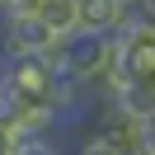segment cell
<instances>
[{
    "label": "cell",
    "instance_id": "6da1fadb",
    "mask_svg": "<svg viewBox=\"0 0 155 155\" xmlns=\"http://www.w3.org/2000/svg\"><path fill=\"white\" fill-rule=\"evenodd\" d=\"M57 47V33L42 14H0V52L5 57H47Z\"/></svg>",
    "mask_w": 155,
    "mask_h": 155
},
{
    "label": "cell",
    "instance_id": "7a4b0ae2",
    "mask_svg": "<svg viewBox=\"0 0 155 155\" xmlns=\"http://www.w3.org/2000/svg\"><path fill=\"white\" fill-rule=\"evenodd\" d=\"M122 47V75H155V19L132 10V19L117 28Z\"/></svg>",
    "mask_w": 155,
    "mask_h": 155
},
{
    "label": "cell",
    "instance_id": "3957f363",
    "mask_svg": "<svg viewBox=\"0 0 155 155\" xmlns=\"http://www.w3.org/2000/svg\"><path fill=\"white\" fill-rule=\"evenodd\" d=\"M94 127L108 136V141H117L127 155H132L136 146H141V136H146V122L136 113H127L117 99H99V104H94Z\"/></svg>",
    "mask_w": 155,
    "mask_h": 155
},
{
    "label": "cell",
    "instance_id": "277c9868",
    "mask_svg": "<svg viewBox=\"0 0 155 155\" xmlns=\"http://www.w3.org/2000/svg\"><path fill=\"white\" fill-rule=\"evenodd\" d=\"M132 0H80V28L85 33H117L132 19Z\"/></svg>",
    "mask_w": 155,
    "mask_h": 155
},
{
    "label": "cell",
    "instance_id": "5b68a950",
    "mask_svg": "<svg viewBox=\"0 0 155 155\" xmlns=\"http://www.w3.org/2000/svg\"><path fill=\"white\" fill-rule=\"evenodd\" d=\"M117 104L136 113L141 122H155V75H127L117 89Z\"/></svg>",
    "mask_w": 155,
    "mask_h": 155
},
{
    "label": "cell",
    "instance_id": "8992f818",
    "mask_svg": "<svg viewBox=\"0 0 155 155\" xmlns=\"http://www.w3.org/2000/svg\"><path fill=\"white\" fill-rule=\"evenodd\" d=\"M42 19H47V28L57 33V38H71V33H80V0H42Z\"/></svg>",
    "mask_w": 155,
    "mask_h": 155
},
{
    "label": "cell",
    "instance_id": "52a82bcc",
    "mask_svg": "<svg viewBox=\"0 0 155 155\" xmlns=\"http://www.w3.org/2000/svg\"><path fill=\"white\" fill-rule=\"evenodd\" d=\"M71 155H127V150L117 141H108L99 127H85V132L75 136V150H71Z\"/></svg>",
    "mask_w": 155,
    "mask_h": 155
},
{
    "label": "cell",
    "instance_id": "ba28073f",
    "mask_svg": "<svg viewBox=\"0 0 155 155\" xmlns=\"http://www.w3.org/2000/svg\"><path fill=\"white\" fill-rule=\"evenodd\" d=\"M14 155H66V146H61L57 136H24Z\"/></svg>",
    "mask_w": 155,
    "mask_h": 155
},
{
    "label": "cell",
    "instance_id": "9c48e42d",
    "mask_svg": "<svg viewBox=\"0 0 155 155\" xmlns=\"http://www.w3.org/2000/svg\"><path fill=\"white\" fill-rule=\"evenodd\" d=\"M19 141H24V132L0 113V155H14V150H19Z\"/></svg>",
    "mask_w": 155,
    "mask_h": 155
},
{
    "label": "cell",
    "instance_id": "30bf717a",
    "mask_svg": "<svg viewBox=\"0 0 155 155\" xmlns=\"http://www.w3.org/2000/svg\"><path fill=\"white\" fill-rule=\"evenodd\" d=\"M38 10H42V0H5L0 14H38Z\"/></svg>",
    "mask_w": 155,
    "mask_h": 155
},
{
    "label": "cell",
    "instance_id": "8fae6325",
    "mask_svg": "<svg viewBox=\"0 0 155 155\" xmlns=\"http://www.w3.org/2000/svg\"><path fill=\"white\" fill-rule=\"evenodd\" d=\"M132 155H155V122H146V136H141V146Z\"/></svg>",
    "mask_w": 155,
    "mask_h": 155
},
{
    "label": "cell",
    "instance_id": "7c38bea8",
    "mask_svg": "<svg viewBox=\"0 0 155 155\" xmlns=\"http://www.w3.org/2000/svg\"><path fill=\"white\" fill-rule=\"evenodd\" d=\"M136 10H141V14H150V19H155V0H141Z\"/></svg>",
    "mask_w": 155,
    "mask_h": 155
},
{
    "label": "cell",
    "instance_id": "4fadbf2b",
    "mask_svg": "<svg viewBox=\"0 0 155 155\" xmlns=\"http://www.w3.org/2000/svg\"><path fill=\"white\" fill-rule=\"evenodd\" d=\"M0 10H5V0H0Z\"/></svg>",
    "mask_w": 155,
    "mask_h": 155
},
{
    "label": "cell",
    "instance_id": "5bb4252c",
    "mask_svg": "<svg viewBox=\"0 0 155 155\" xmlns=\"http://www.w3.org/2000/svg\"><path fill=\"white\" fill-rule=\"evenodd\" d=\"M132 5H141V0H132Z\"/></svg>",
    "mask_w": 155,
    "mask_h": 155
}]
</instances>
